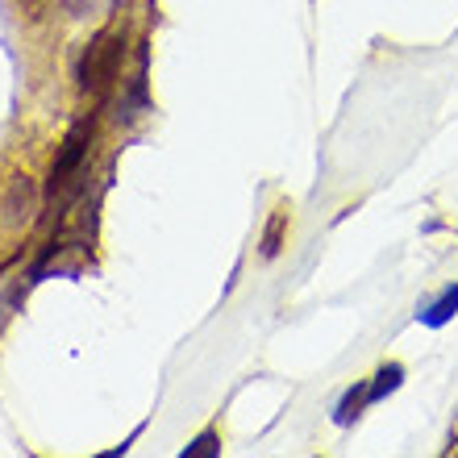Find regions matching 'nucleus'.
I'll return each instance as SVG.
<instances>
[{
    "label": "nucleus",
    "mask_w": 458,
    "mask_h": 458,
    "mask_svg": "<svg viewBox=\"0 0 458 458\" xmlns=\"http://www.w3.org/2000/svg\"><path fill=\"white\" fill-rule=\"evenodd\" d=\"M213 450H217V434H205V437H196L183 454H213Z\"/></svg>",
    "instance_id": "8"
},
{
    "label": "nucleus",
    "mask_w": 458,
    "mask_h": 458,
    "mask_svg": "<svg viewBox=\"0 0 458 458\" xmlns=\"http://www.w3.org/2000/svg\"><path fill=\"white\" fill-rule=\"evenodd\" d=\"M121 50H125V42H121V34H113V30L92 38V47H88L84 59H80V92H92V97L109 92L113 75H117V63H121Z\"/></svg>",
    "instance_id": "1"
},
{
    "label": "nucleus",
    "mask_w": 458,
    "mask_h": 458,
    "mask_svg": "<svg viewBox=\"0 0 458 458\" xmlns=\"http://www.w3.org/2000/svg\"><path fill=\"white\" fill-rule=\"evenodd\" d=\"M84 138H88V130H75L72 138H67V150H63V158L55 163V171H50V196H63L75 183L80 158H84Z\"/></svg>",
    "instance_id": "3"
},
{
    "label": "nucleus",
    "mask_w": 458,
    "mask_h": 458,
    "mask_svg": "<svg viewBox=\"0 0 458 458\" xmlns=\"http://www.w3.org/2000/svg\"><path fill=\"white\" fill-rule=\"evenodd\" d=\"M63 9L72 13V17H88V13L100 9V0H63Z\"/></svg>",
    "instance_id": "7"
},
{
    "label": "nucleus",
    "mask_w": 458,
    "mask_h": 458,
    "mask_svg": "<svg viewBox=\"0 0 458 458\" xmlns=\"http://www.w3.org/2000/svg\"><path fill=\"white\" fill-rule=\"evenodd\" d=\"M454 313H458V284H454V288H446L434 304H429V309H425L421 321H425V326H434V329H437V326H446V321H450Z\"/></svg>",
    "instance_id": "4"
},
{
    "label": "nucleus",
    "mask_w": 458,
    "mask_h": 458,
    "mask_svg": "<svg viewBox=\"0 0 458 458\" xmlns=\"http://www.w3.org/2000/svg\"><path fill=\"white\" fill-rule=\"evenodd\" d=\"M34 205H38L34 180H25V175H17V180L9 183V192H4V200H0V213H4V225H9V229L25 225V221L34 217Z\"/></svg>",
    "instance_id": "2"
},
{
    "label": "nucleus",
    "mask_w": 458,
    "mask_h": 458,
    "mask_svg": "<svg viewBox=\"0 0 458 458\" xmlns=\"http://www.w3.org/2000/svg\"><path fill=\"white\" fill-rule=\"evenodd\" d=\"M284 225H288V205H279L276 213H271V225H267V233H263V254H267V259H276V254H279Z\"/></svg>",
    "instance_id": "5"
},
{
    "label": "nucleus",
    "mask_w": 458,
    "mask_h": 458,
    "mask_svg": "<svg viewBox=\"0 0 458 458\" xmlns=\"http://www.w3.org/2000/svg\"><path fill=\"white\" fill-rule=\"evenodd\" d=\"M400 379H404V367H400V362H387L384 371L375 375V384L367 387V392H371V400H379V396H384V392H396V387H400Z\"/></svg>",
    "instance_id": "6"
}]
</instances>
